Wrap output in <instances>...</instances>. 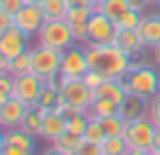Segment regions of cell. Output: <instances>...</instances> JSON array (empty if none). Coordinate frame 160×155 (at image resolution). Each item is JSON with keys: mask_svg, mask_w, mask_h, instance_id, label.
I'll list each match as a JSON object with an SVG mask.
<instances>
[{"mask_svg": "<svg viewBox=\"0 0 160 155\" xmlns=\"http://www.w3.org/2000/svg\"><path fill=\"white\" fill-rule=\"evenodd\" d=\"M85 52H87L90 70H97L104 78H113V80L125 78L132 70V64H134V59L127 56L113 42L111 45H85Z\"/></svg>", "mask_w": 160, "mask_h": 155, "instance_id": "1", "label": "cell"}, {"mask_svg": "<svg viewBox=\"0 0 160 155\" xmlns=\"http://www.w3.org/2000/svg\"><path fill=\"white\" fill-rule=\"evenodd\" d=\"M127 94H137L141 99L148 101L160 92V68L155 64H146V61H134L132 70L122 78Z\"/></svg>", "mask_w": 160, "mask_h": 155, "instance_id": "2", "label": "cell"}, {"mask_svg": "<svg viewBox=\"0 0 160 155\" xmlns=\"http://www.w3.org/2000/svg\"><path fill=\"white\" fill-rule=\"evenodd\" d=\"M35 40H38V45L66 52L68 47L75 45V35H73V31H71V26H68L66 19H47L45 24H42V28L38 31Z\"/></svg>", "mask_w": 160, "mask_h": 155, "instance_id": "3", "label": "cell"}, {"mask_svg": "<svg viewBox=\"0 0 160 155\" xmlns=\"http://www.w3.org/2000/svg\"><path fill=\"white\" fill-rule=\"evenodd\" d=\"M28 54H31V73L38 75L42 82H47V80H52V78L59 75L61 54L64 52L45 47V45H35V47L28 50Z\"/></svg>", "mask_w": 160, "mask_h": 155, "instance_id": "4", "label": "cell"}, {"mask_svg": "<svg viewBox=\"0 0 160 155\" xmlns=\"http://www.w3.org/2000/svg\"><path fill=\"white\" fill-rule=\"evenodd\" d=\"M59 94L61 99L66 101L68 106H73L75 110L80 113H87L94 104V90L82 82V78L78 80H66V78H59Z\"/></svg>", "mask_w": 160, "mask_h": 155, "instance_id": "5", "label": "cell"}, {"mask_svg": "<svg viewBox=\"0 0 160 155\" xmlns=\"http://www.w3.org/2000/svg\"><path fill=\"white\" fill-rule=\"evenodd\" d=\"M90 70V64H87V52L82 42H75L73 47L61 54V68H59V78H66V80H78Z\"/></svg>", "mask_w": 160, "mask_h": 155, "instance_id": "6", "label": "cell"}, {"mask_svg": "<svg viewBox=\"0 0 160 155\" xmlns=\"http://www.w3.org/2000/svg\"><path fill=\"white\" fill-rule=\"evenodd\" d=\"M115 33H118V26L111 17H106L104 12L94 10L90 17V24H87V42L85 45H111L115 40Z\"/></svg>", "mask_w": 160, "mask_h": 155, "instance_id": "7", "label": "cell"}, {"mask_svg": "<svg viewBox=\"0 0 160 155\" xmlns=\"http://www.w3.org/2000/svg\"><path fill=\"white\" fill-rule=\"evenodd\" d=\"M155 129H158V127H155L153 122L144 115V118H137V120H130V122H127L122 136H125V141H127V146H130V148L151 150Z\"/></svg>", "mask_w": 160, "mask_h": 155, "instance_id": "8", "label": "cell"}, {"mask_svg": "<svg viewBox=\"0 0 160 155\" xmlns=\"http://www.w3.org/2000/svg\"><path fill=\"white\" fill-rule=\"evenodd\" d=\"M45 82L40 80L38 75L33 73H24V75H14V85H12V94L14 99L24 101L26 106H35L40 99V92H42Z\"/></svg>", "mask_w": 160, "mask_h": 155, "instance_id": "9", "label": "cell"}, {"mask_svg": "<svg viewBox=\"0 0 160 155\" xmlns=\"http://www.w3.org/2000/svg\"><path fill=\"white\" fill-rule=\"evenodd\" d=\"M31 50V35H26L21 28L12 26L5 33H0V54L7 56V59H14V56L24 54Z\"/></svg>", "mask_w": 160, "mask_h": 155, "instance_id": "10", "label": "cell"}, {"mask_svg": "<svg viewBox=\"0 0 160 155\" xmlns=\"http://www.w3.org/2000/svg\"><path fill=\"white\" fill-rule=\"evenodd\" d=\"M45 21L47 19H45V14H42V10H40V5H33V2H26L14 14V26L21 28L26 35H31V38L38 35V31L42 28Z\"/></svg>", "mask_w": 160, "mask_h": 155, "instance_id": "11", "label": "cell"}, {"mask_svg": "<svg viewBox=\"0 0 160 155\" xmlns=\"http://www.w3.org/2000/svg\"><path fill=\"white\" fill-rule=\"evenodd\" d=\"M137 33L141 35L146 50H153L160 45V12H144L139 26H137Z\"/></svg>", "mask_w": 160, "mask_h": 155, "instance_id": "12", "label": "cell"}, {"mask_svg": "<svg viewBox=\"0 0 160 155\" xmlns=\"http://www.w3.org/2000/svg\"><path fill=\"white\" fill-rule=\"evenodd\" d=\"M28 108L31 106H26L24 101L10 96L5 104L0 106V127H2V129H14V127H19Z\"/></svg>", "mask_w": 160, "mask_h": 155, "instance_id": "13", "label": "cell"}, {"mask_svg": "<svg viewBox=\"0 0 160 155\" xmlns=\"http://www.w3.org/2000/svg\"><path fill=\"white\" fill-rule=\"evenodd\" d=\"M92 7H68L66 12V21H68L71 31L75 35V42H87V24H90V17H92Z\"/></svg>", "mask_w": 160, "mask_h": 155, "instance_id": "14", "label": "cell"}, {"mask_svg": "<svg viewBox=\"0 0 160 155\" xmlns=\"http://www.w3.org/2000/svg\"><path fill=\"white\" fill-rule=\"evenodd\" d=\"M113 45H118L120 50L125 52L127 56H141L146 52V45L144 40H141V35L137 33V28H118V33H115V40Z\"/></svg>", "mask_w": 160, "mask_h": 155, "instance_id": "15", "label": "cell"}, {"mask_svg": "<svg viewBox=\"0 0 160 155\" xmlns=\"http://www.w3.org/2000/svg\"><path fill=\"white\" fill-rule=\"evenodd\" d=\"M64 132H66V115L59 113V110H50V113H45L40 136H42V139H47V141L52 143V141H54L57 136H61Z\"/></svg>", "mask_w": 160, "mask_h": 155, "instance_id": "16", "label": "cell"}, {"mask_svg": "<svg viewBox=\"0 0 160 155\" xmlns=\"http://www.w3.org/2000/svg\"><path fill=\"white\" fill-rule=\"evenodd\" d=\"M118 113L122 115L127 122L137 120V118H144V113H146V99H141V96H137V94H127L125 99L120 101Z\"/></svg>", "mask_w": 160, "mask_h": 155, "instance_id": "17", "label": "cell"}, {"mask_svg": "<svg viewBox=\"0 0 160 155\" xmlns=\"http://www.w3.org/2000/svg\"><path fill=\"white\" fill-rule=\"evenodd\" d=\"M94 96H104V99H111V101H115V104L120 106V101L127 96V90H125V85H122V78H120V80L106 78V80L94 90Z\"/></svg>", "mask_w": 160, "mask_h": 155, "instance_id": "18", "label": "cell"}, {"mask_svg": "<svg viewBox=\"0 0 160 155\" xmlns=\"http://www.w3.org/2000/svg\"><path fill=\"white\" fill-rule=\"evenodd\" d=\"M5 143L19 146V148H26L31 153H35V136L24 132L21 127H14V129H5Z\"/></svg>", "mask_w": 160, "mask_h": 155, "instance_id": "19", "label": "cell"}, {"mask_svg": "<svg viewBox=\"0 0 160 155\" xmlns=\"http://www.w3.org/2000/svg\"><path fill=\"white\" fill-rule=\"evenodd\" d=\"M42 118H45V113L38 110L35 106H31L26 110V115H24V120H21L19 127L24 132H28V134H33V136H40V132H42Z\"/></svg>", "mask_w": 160, "mask_h": 155, "instance_id": "20", "label": "cell"}, {"mask_svg": "<svg viewBox=\"0 0 160 155\" xmlns=\"http://www.w3.org/2000/svg\"><path fill=\"white\" fill-rule=\"evenodd\" d=\"M118 108L120 106L115 104V101H111V99H104V96H94V104H92V108L87 110V115L90 118H106V115H113V113H118Z\"/></svg>", "mask_w": 160, "mask_h": 155, "instance_id": "21", "label": "cell"}, {"mask_svg": "<svg viewBox=\"0 0 160 155\" xmlns=\"http://www.w3.org/2000/svg\"><path fill=\"white\" fill-rule=\"evenodd\" d=\"M40 10H42L45 19H66L68 2H66V0H42V2H40Z\"/></svg>", "mask_w": 160, "mask_h": 155, "instance_id": "22", "label": "cell"}, {"mask_svg": "<svg viewBox=\"0 0 160 155\" xmlns=\"http://www.w3.org/2000/svg\"><path fill=\"white\" fill-rule=\"evenodd\" d=\"M125 125H127V120H125L120 113H113V115H106V118H101V127H104L106 136H122V132H125Z\"/></svg>", "mask_w": 160, "mask_h": 155, "instance_id": "23", "label": "cell"}, {"mask_svg": "<svg viewBox=\"0 0 160 155\" xmlns=\"http://www.w3.org/2000/svg\"><path fill=\"white\" fill-rule=\"evenodd\" d=\"M130 150L125 136H106L104 143H101V153L104 155H125Z\"/></svg>", "mask_w": 160, "mask_h": 155, "instance_id": "24", "label": "cell"}, {"mask_svg": "<svg viewBox=\"0 0 160 155\" xmlns=\"http://www.w3.org/2000/svg\"><path fill=\"white\" fill-rule=\"evenodd\" d=\"M127 10H130V0H106L104 5L99 7V12H104V14L111 17L113 21H118Z\"/></svg>", "mask_w": 160, "mask_h": 155, "instance_id": "25", "label": "cell"}, {"mask_svg": "<svg viewBox=\"0 0 160 155\" xmlns=\"http://www.w3.org/2000/svg\"><path fill=\"white\" fill-rule=\"evenodd\" d=\"M90 118V115H87ZM82 139H87V141H92V143H104V139H106V132H104V127H101V120L99 118H90V122H87V129H85V134H82Z\"/></svg>", "mask_w": 160, "mask_h": 155, "instance_id": "26", "label": "cell"}, {"mask_svg": "<svg viewBox=\"0 0 160 155\" xmlns=\"http://www.w3.org/2000/svg\"><path fill=\"white\" fill-rule=\"evenodd\" d=\"M80 139H82V136H75V134H71V132H64L61 136H57V139L52 141V146L59 148V150H64L66 155H73V150L78 148Z\"/></svg>", "mask_w": 160, "mask_h": 155, "instance_id": "27", "label": "cell"}, {"mask_svg": "<svg viewBox=\"0 0 160 155\" xmlns=\"http://www.w3.org/2000/svg\"><path fill=\"white\" fill-rule=\"evenodd\" d=\"M87 122H90L87 113H75L71 118H66V132H71L75 136H82L85 129H87Z\"/></svg>", "mask_w": 160, "mask_h": 155, "instance_id": "28", "label": "cell"}, {"mask_svg": "<svg viewBox=\"0 0 160 155\" xmlns=\"http://www.w3.org/2000/svg\"><path fill=\"white\" fill-rule=\"evenodd\" d=\"M7 73L10 75H24V73H31V54L24 52V54L10 59V66H7Z\"/></svg>", "mask_w": 160, "mask_h": 155, "instance_id": "29", "label": "cell"}, {"mask_svg": "<svg viewBox=\"0 0 160 155\" xmlns=\"http://www.w3.org/2000/svg\"><path fill=\"white\" fill-rule=\"evenodd\" d=\"M141 17H144L141 12H137V10H132V7H130L125 14L115 21V26H118V28H137V26H139V21H141Z\"/></svg>", "mask_w": 160, "mask_h": 155, "instance_id": "30", "label": "cell"}, {"mask_svg": "<svg viewBox=\"0 0 160 155\" xmlns=\"http://www.w3.org/2000/svg\"><path fill=\"white\" fill-rule=\"evenodd\" d=\"M144 115L153 122L155 127H160V94L151 96V99L146 101V113Z\"/></svg>", "mask_w": 160, "mask_h": 155, "instance_id": "31", "label": "cell"}, {"mask_svg": "<svg viewBox=\"0 0 160 155\" xmlns=\"http://www.w3.org/2000/svg\"><path fill=\"white\" fill-rule=\"evenodd\" d=\"M73 155H104V153H101L99 143H92V141H87V139H80V143H78V148L73 150Z\"/></svg>", "mask_w": 160, "mask_h": 155, "instance_id": "32", "label": "cell"}, {"mask_svg": "<svg viewBox=\"0 0 160 155\" xmlns=\"http://www.w3.org/2000/svg\"><path fill=\"white\" fill-rule=\"evenodd\" d=\"M104 80H106V78H104L101 73H97V70H87V73L82 75V82H85L90 90H97V87H99Z\"/></svg>", "mask_w": 160, "mask_h": 155, "instance_id": "33", "label": "cell"}, {"mask_svg": "<svg viewBox=\"0 0 160 155\" xmlns=\"http://www.w3.org/2000/svg\"><path fill=\"white\" fill-rule=\"evenodd\" d=\"M24 5H26V0H0V7H2L7 14H12V17H14Z\"/></svg>", "mask_w": 160, "mask_h": 155, "instance_id": "34", "label": "cell"}, {"mask_svg": "<svg viewBox=\"0 0 160 155\" xmlns=\"http://www.w3.org/2000/svg\"><path fill=\"white\" fill-rule=\"evenodd\" d=\"M12 85H14V75H10L7 70H2V73H0V92L12 94Z\"/></svg>", "mask_w": 160, "mask_h": 155, "instance_id": "35", "label": "cell"}, {"mask_svg": "<svg viewBox=\"0 0 160 155\" xmlns=\"http://www.w3.org/2000/svg\"><path fill=\"white\" fill-rule=\"evenodd\" d=\"M12 26H14V17L7 14V12L0 7V33H5V31L12 28Z\"/></svg>", "mask_w": 160, "mask_h": 155, "instance_id": "36", "label": "cell"}, {"mask_svg": "<svg viewBox=\"0 0 160 155\" xmlns=\"http://www.w3.org/2000/svg\"><path fill=\"white\" fill-rule=\"evenodd\" d=\"M0 155H35V153H31V150H26V148H19V146L5 143V148H2Z\"/></svg>", "mask_w": 160, "mask_h": 155, "instance_id": "37", "label": "cell"}, {"mask_svg": "<svg viewBox=\"0 0 160 155\" xmlns=\"http://www.w3.org/2000/svg\"><path fill=\"white\" fill-rule=\"evenodd\" d=\"M148 5H153V0H130V7L137 10V12H141V14L148 10Z\"/></svg>", "mask_w": 160, "mask_h": 155, "instance_id": "38", "label": "cell"}, {"mask_svg": "<svg viewBox=\"0 0 160 155\" xmlns=\"http://www.w3.org/2000/svg\"><path fill=\"white\" fill-rule=\"evenodd\" d=\"M66 2H68V7H92V0H66Z\"/></svg>", "mask_w": 160, "mask_h": 155, "instance_id": "39", "label": "cell"}, {"mask_svg": "<svg viewBox=\"0 0 160 155\" xmlns=\"http://www.w3.org/2000/svg\"><path fill=\"white\" fill-rule=\"evenodd\" d=\"M151 153H160V127L155 129V136H153V146H151Z\"/></svg>", "mask_w": 160, "mask_h": 155, "instance_id": "40", "label": "cell"}, {"mask_svg": "<svg viewBox=\"0 0 160 155\" xmlns=\"http://www.w3.org/2000/svg\"><path fill=\"white\" fill-rule=\"evenodd\" d=\"M40 155H66L64 150H59V148H54V146H50V148H45Z\"/></svg>", "mask_w": 160, "mask_h": 155, "instance_id": "41", "label": "cell"}, {"mask_svg": "<svg viewBox=\"0 0 160 155\" xmlns=\"http://www.w3.org/2000/svg\"><path fill=\"white\" fill-rule=\"evenodd\" d=\"M151 56H153V64H155V66H158V68H160V45L151 50Z\"/></svg>", "mask_w": 160, "mask_h": 155, "instance_id": "42", "label": "cell"}, {"mask_svg": "<svg viewBox=\"0 0 160 155\" xmlns=\"http://www.w3.org/2000/svg\"><path fill=\"white\" fill-rule=\"evenodd\" d=\"M125 155H151V150H141V148H130Z\"/></svg>", "mask_w": 160, "mask_h": 155, "instance_id": "43", "label": "cell"}, {"mask_svg": "<svg viewBox=\"0 0 160 155\" xmlns=\"http://www.w3.org/2000/svg\"><path fill=\"white\" fill-rule=\"evenodd\" d=\"M2 148H5V129L0 127V153H2Z\"/></svg>", "mask_w": 160, "mask_h": 155, "instance_id": "44", "label": "cell"}, {"mask_svg": "<svg viewBox=\"0 0 160 155\" xmlns=\"http://www.w3.org/2000/svg\"><path fill=\"white\" fill-rule=\"evenodd\" d=\"M104 2H106V0H92V7H94V10H99Z\"/></svg>", "mask_w": 160, "mask_h": 155, "instance_id": "45", "label": "cell"}, {"mask_svg": "<svg viewBox=\"0 0 160 155\" xmlns=\"http://www.w3.org/2000/svg\"><path fill=\"white\" fill-rule=\"evenodd\" d=\"M7 99H10V94H5V92H0V106L5 104V101H7Z\"/></svg>", "mask_w": 160, "mask_h": 155, "instance_id": "46", "label": "cell"}, {"mask_svg": "<svg viewBox=\"0 0 160 155\" xmlns=\"http://www.w3.org/2000/svg\"><path fill=\"white\" fill-rule=\"evenodd\" d=\"M26 2H33V5H40V2H42V0H26Z\"/></svg>", "mask_w": 160, "mask_h": 155, "instance_id": "47", "label": "cell"}, {"mask_svg": "<svg viewBox=\"0 0 160 155\" xmlns=\"http://www.w3.org/2000/svg\"><path fill=\"white\" fill-rule=\"evenodd\" d=\"M153 5H158V7H160V0H153Z\"/></svg>", "mask_w": 160, "mask_h": 155, "instance_id": "48", "label": "cell"}, {"mask_svg": "<svg viewBox=\"0 0 160 155\" xmlns=\"http://www.w3.org/2000/svg\"><path fill=\"white\" fill-rule=\"evenodd\" d=\"M151 155H160V153H151Z\"/></svg>", "mask_w": 160, "mask_h": 155, "instance_id": "49", "label": "cell"}, {"mask_svg": "<svg viewBox=\"0 0 160 155\" xmlns=\"http://www.w3.org/2000/svg\"><path fill=\"white\" fill-rule=\"evenodd\" d=\"M0 73H2V68H0Z\"/></svg>", "mask_w": 160, "mask_h": 155, "instance_id": "50", "label": "cell"}, {"mask_svg": "<svg viewBox=\"0 0 160 155\" xmlns=\"http://www.w3.org/2000/svg\"><path fill=\"white\" fill-rule=\"evenodd\" d=\"M158 94H160V92H158Z\"/></svg>", "mask_w": 160, "mask_h": 155, "instance_id": "51", "label": "cell"}]
</instances>
